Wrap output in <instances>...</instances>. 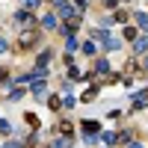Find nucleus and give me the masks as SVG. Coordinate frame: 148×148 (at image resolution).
I'll return each mask as SVG.
<instances>
[{"label":"nucleus","instance_id":"obj_15","mask_svg":"<svg viewBox=\"0 0 148 148\" xmlns=\"http://www.w3.org/2000/svg\"><path fill=\"white\" fill-rule=\"evenodd\" d=\"M65 51L71 53V51H77V42H74V36H68V42H65Z\"/></svg>","mask_w":148,"mask_h":148},{"label":"nucleus","instance_id":"obj_12","mask_svg":"<svg viewBox=\"0 0 148 148\" xmlns=\"http://www.w3.org/2000/svg\"><path fill=\"white\" fill-rule=\"evenodd\" d=\"M104 47H107V51H119V47H121V42H119V39H113V36H110Z\"/></svg>","mask_w":148,"mask_h":148},{"label":"nucleus","instance_id":"obj_17","mask_svg":"<svg viewBox=\"0 0 148 148\" xmlns=\"http://www.w3.org/2000/svg\"><path fill=\"white\" fill-rule=\"evenodd\" d=\"M24 119H27V125H30V127H36V125H39V119H36V113H27Z\"/></svg>","mask_w":148,"mask_h":148},{"label":"nucleus","instance_id":"obj_1","mask_svg":"<svg viewBox=\"0 0 148 148\" xmlns=\"http://www.w3.org/2000/svg\"><path fill=\"white\" fill-rule=\"evenodd\" d=\"M145 107H148V89L136 92V98L130 101V110H145Z\"/></svg>","mask_w":148,"mask_h":148},{"label":"nucleus","instance_id":"obj_22","mask_svg":"<svg viewBox=\"0 0 148 148\" xmlns=\"http://www.w3.org/2000/svg\"><path fill=\"white\" fill-rule=\"evenodd\" d=\"M36 3H42V0H24V6H27V9H33Z\"/></svg>","mask_w":148,"mask_h":148},{"label":"nucleus","instance_id":"obj_25","mask_svg":"<svg viewBox=\"0 0 148 148\" xmlns=\"http://www.w3.org/2000/svg\"><path fill=\"white\" fill-rule=\"evenodd\" d=\"M6 51V39H0V53H3Z\"/></svg>","mask_w":148,"mask_h":148},{"label":"nucleus","instance_id":"obj_9","mask_svg":"<svg viewBox=\"0 0 148 148\" xmlns=\"http://www.w3.org/2000/svg\"><path fill=\"white\" fill-rule=\"evenodd\" d=\"M95 95H98V86H89V89L80 95V101H95Z\"/></svg>","mask_w":148,"mask_h":148},{"label":"nucleus","instance_id":"obj_7","mask_svg":"<svg viewBox=\"0 0 148 148\" xmlns=\"http://www.w3.org/2000/svg\"><path fill=\"white\" fill-rule=\"evenodd\" d=\"M45 89H47V86H45V77H39V80L33 83V98H42V95H45Z\"/></svg>","mask_w":148,"mask_h":148},{"label":"nucleus","instance_id":"obj_3","mask_svg":"<svg viewBox=\"0 0 148 148\" xmlns=\"http://www.w3.org/2000/svg\"><path fill=\"white\" fill-rule=\"evenodd\" d=\"M36 42H39V36L30 33V30H27V33H21V39H18V45H21V47H33Z\"/></svg>","mask_w":148,"mask_h":148},{"label":"nucleus","instance_id":"obj_2","mask_svg":"<svg viewBox=\"0 0 148 148\" xmlns=\"http://www.w3.org/2000/svg\"><path fill=\"white\" fill-rule=\"evenodd\" d=\"M56 12L62 18H74V6L68 3V0H56Z\"/></svg>","mask_w":148,"mask_h":148},{"label":"nucleus","instance_id":"obj_11","mask_svg":"<svg viewBox=\"0 0 148 148\" xmlns=\"http://www.w3.org/2000/svg\"><path fill=\"white\" fill-rule=\"evenodd\" d=\"M95 71H98V74H110V62H107V59H98V62H95Z\"/></svg>","mask_w":148,"mask_h":148},{"label":"nucleus","instance_id":"obj_24","mask_svg":"<svg viewBox=\"0 0 148 148\" xmlns=\"http://www.w3.org/2000/svg\"><path fill=\"white\" fill-rule=\"evenodd\" d=\"M6 77H9V74H6V68H0V83H3Z\"/></svg>","mask_w":148,"mask_h":148},{"label":"nucleus","instance_id":"obj_26","mask_svg":"<svg viewBox=\"0 0 148 148\" xmlns=\"http://www.w3.org/2000/svg\"><path fill=\"white\" fill-rule=\"evenodd\" d=\"M145 68H148V56H145Z\"/></svg>","mask_w":148,"mask_h":148},{"label":"nucleus","instance_id":"obj_21","mask_svg":"<svg viewBox=\"0 0 148 148\" xmlns=\"http://www.w3.org/2000/svg\"><path fill=\"white\" fill-rule=\"evenodd\" d=\"M74 6H77V9H86V6H89V0H74Z\"/></svg>","mask_w":148,"mask_h":148},{"label":"nucleus","instance_id":"obj_23","mask_svg":"<svg viewBox=\"0 0 148 148\" xmlns=\"http://www.w3.org/2000/svg\"><path fill=\"white\" fill-rule=\"evenodd\" d=\"M116 3H119V0H104V6H107V9H116Z\"/></svg>","mask_w":148,"mask_h":148},{"label":"nucleus","instance_id":"obj_18","mask_svg":"<svg viewBox=\"0 0 148 148\" xmlns=\"http://www.w3.org/2000/svg\"><path fill=\"white\" fill-rule=\"evenodd\" d=\"M47 104H51V110H59V107H62V101H59L56 95H53V98H51V101H47Z\"/></svg>","mask_w":148,"mask_h":148},{"label":"nucleus","instance_id":"obj_5","mask_svg":"<svg viewBox=\"0 0 148 148\" xmlns=\"http://www.w3.org/2000/svg\"><path fill=\"white\" fill-rule=\"evenodd\" d=\"M133 51H136V53H148V36H142V39H133Z\"/></svg>","mask_w":148,"mask_h":148},{"label":"nucleus","instance_id":"obj_6","mask_svg":"<svg viewBox=\"0 0 148 148\" xmlns=\"http://www.w3.org/2000/svg\"><path fill=\"white\" fill-rule=\"evenodd\" d=\"M98 130H101V127H98V121H83V136H95Z\"/></svg>","mask_w":148,"mask_h":148},{"label":"nucleus","instance_id":"obj_4","mask_svg":"<svg viewBox=\"0 0 148 148\" xmlns=\"http://www.w3.org/2000/svg\"><path fill=\"white\" fill-rule=\"evenodd\" d=\"M15 21L21 24V27H33V24H36V21H33V15H30V12H15Z\"/></svg>","mask_w":148,"mask_h":148},{"label":"nucleus","instance_id":"obj_19","mask_svg":"<svg viewBox=\"0 0 148 148\" xmlns=\"http://www.w3.org/2000/svg\"><path fill=\"white\" fill-rule=\"evenodd\" d=\"M9 130H12V127H9V121H6V119H0V133H9Z\"/></svg>","mask_w":148,"mask_h":148},{"label":"nucleus","instance_id":"obj_20","mask_svg":"<svg viewBox=\"0 0 148 148\" xmlns=\"http://www.w3.org/2000/svg\"><path fill=\"white\" fill-rule=\"evenodd\" d=\"M125 39H130V42H133V39H136V30H133V27H127V30H125Z\"/></svg>","mask_w":148,"mask_h":148},{"label":"nucleus","instance_id":"obj_8","mask_svg":"<svg viewBox=\"0 0 148 148\" xmlns=\"http://www.w3.org/2000/svg\"><path fill=\"white\" fill-rule=\"evenodd\" d=\"M133 21H136L139 30H148V15H145V12H136V15H133Z\"/></svg>","mask_w":148,"mask_h":148},{"label":"nucleus","instance_id":"obj_16","mask_svg":"<svg viewBox=\"0 0 148 148\" xmlns=\"http://www.w3.org/2000/svg\"><path fill=\"white\" fill-rule=\"evenodd\" d=\"M9 98H12V101H18V98H24V89H18V86H15V89L9 92Z\"/></svg>","mask_w":148,"mask_h":148},{"label":"nucleus","instance_id":"obj_13","mask_svg":"<svg viewBox=\"0 0 148 148\" xmlns=\"http://www.w3.org/2000/svg\"><path fill=\"white\" fill-rule=\"evenodd\" d=\"M101 142L104 145H116V133H101Z\"/></svg>","mask_w":148,"mask_h":148},{"label":"nucleus","instance_id":"obj_14","mask_svg":"<svg viewBox=\"0 0 148 148\" xmlns=\"http://www.w3.org/2000/svg\"><path fill=\"white\" fill-rule=\"evenodd\" d=\"M80 51H83V53H89V56H95V45H92V42H83Z\"/></svg>","mask_w":148,"mask_h":148},{"label":"nucleus","instance_id":"obj_10","mask_svg":"<svg viewBox=\"0 0 148 148\" xmlns=\"http://www.w3.org/2000/svg\"><path fill=\"white\" fill-rule=\"evenodd\" d=\"M42 27H45V30H53V27H56V15H45V18H42Z\"/></svg>","mask_w":148,"mask_h":148}]
</instances>
